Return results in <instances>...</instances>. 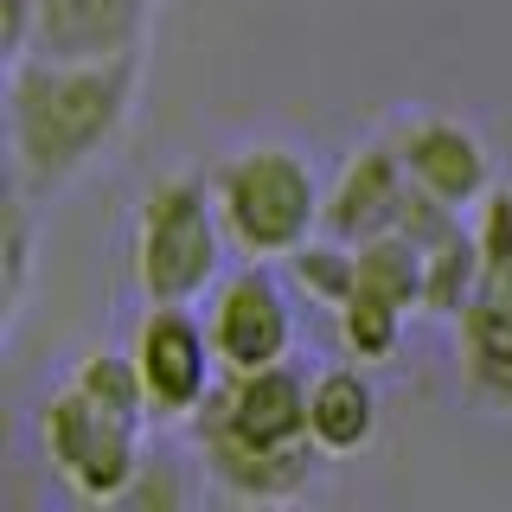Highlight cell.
Segmentation results:
<instances>
[{"label": "cell", "instance_id": "17", "mask_svg": "<svg viewBox=\"0 0 512 512\" xmlns=\"http://www.w3.org/2000/svg\"><path fill=\"white\" fill-rule=\"evenodd\" d=\"M64 384H77V391L90 397V404H103V410H116L128 416V423H148V384H141L135 372V352H116V346H90L84 359L71 365V378ZM154 429V423H148Z\"/></svg>", "mask_w": 512, "mask_h": 512}, {"label": "cell", "instance_id": "5", "mask_svg": "<svg viewBox=\"0 0 512 512\" xmlns=\"http://www.w3.org/2000/svg\"><path fill=\"white\" fill-rule=\"evenodd\" d=\"M39 448L58 487L84 506H128L141 468H148V423L90 404L77 384H58L39 410Z\"/></svg>", "mask_w": 512, "mask_h": 512}, {"label": "cell", "instance_id": "10", "mask_svg": "<svg viewBox=\"0 0 512 512\" xmlns=\"http://www.w3.org/2000/svg\"><path fill=\"white\" fill-rule=\"evenodd\" d=\"M308 384L295 365H256V372H224L212 404L199 416L218 429H231L237 442H256V448H301L314 442L308 436Z\"/></svg>", "mask_w": 512, "mask_h": 512}, {"label": "cell", "instance_id": "13", "mask_svg": "<svg viewBox=\"0 0 512 512\" xmlns=\"http://www.w3.org/2000/svg\"><path fill=\"white\" fill-rule=\"evenodd\" d=\"M365 372H372V365L346 359V365L314 372V384H308V436L327 461H352L378 442L384 404H378V384Z\"/></svg>", "mask_w": 512, "mask_h": 512}, {"label": "cell", "instance_id": "12", "mask_svg": "<svg viewBox=\"0 0 512 512\" xmlns=\"http://www.w3.org/2000/svg\"><path fill=\"white\" fill-rule=\"evenodd\" d=\"M160 0H39V58H122L148 52Z\"/></svg>", "mask_w": 512, "mask_h": 512}, {"label": "cell", "instance_id": "9", "mask_svg": "<svg viewBox=\"0 0 512 512\" xmlns=\"http://www.w3.org/2000/svg\"><path fill=\"white\" fill-rule=\"evenodd\" d=\"M192 448H199V468L205 480L237 506H295L308 500L314 474H320V448L301 442V448H256V442H237L231 429L192 416Z\"/></svg>", "mask_w": 512, "mask_h": 512}, {"label": "cell", "instance_id": "7", "mask_svg": "<svg viewBox=\"0 0 512 512\" xmlns=\"http://www.w3.org/2000/svg\"><path fill=\"white\" fill-rule=\"evenodd\" d=\"M205 327H212L224 372H256V365L295 359L301 320H295V288L276 276V263H237L224 269L218 288L205 295Z\"/></svg>", "mask_w": 512, "mask_h": 512}, {"label": "cell", "instance_id": "11", "mask_svg": "<svg viewBox=\"0 0 512 512\" xmlns=\"http://www.w3.org/2000/svg\"><path fill=\"white\" fill-rule=\"evenodd\" d=\"M404 199H410L404 154H397L391 135H372L340 160V173H333V186H327V218H320V231L346 237V244L384 237V231H397Z\"/></svg>", "mask_w": 512, "mask_h": 512}, {"label": "cell", "instance_id": "14", "mask_svg": "<svg viewBox=\"0 0 512 512\" xmlns=\"http://www.w3.org/2000/svg\"><path fill=\"white\" fill-rule=\"evenodd\" d=\"M429 269H423V320H448L455 327L461 308L474 301L480 288V269H487V256H480V237H474V218H461L448 237L423 250Z\"/></svg>", "mask_w": 512, "mask_h": 512}, {"label": "cell", "instance_id": "1", "mask_svg": "<svg viewBox=\"0 0 512 512\" xmlns=\"http://www.w3.org/2000/svg\"><path fill=\"white\" fill-rule=\"evenodd\" d=\"M148 52L122 58H13L7 64V167L32 205H52L128 135Z\"/></svg>", "mask_w": 512, "mask_h": 512}, {"label": "cell", "instance_id": "18", "mask_svg": "<svg viewBox=\"0 0 512 512\" xmlns=\"http://www.w3.org/2000/svg\"><path fill=\"white\" fill-rule=\"evenodd\" d=\"M32 269H39V205L20 186H7V237H0V308H7V333L26 314Z\"/></svg>", "mask_w": 512, "mask_h": 512}, {"label": "cell", "instance_id": "15", "mask_svg": "<svg viewBox=\"0 0 512 512\" xmlns=\"http://www.w3.org/2000/svg\"><path fill=\"white\" fill-rule=\"evenodd\" d=\"M423 269H429V256L416 237H404V231L365 237L359 244V295L391 301L404 314H423Z\"/></svg>", "mask_w": 512, "mask_h": 512}, {"label": "cell", "instance_id": "8", "mask_svg": "<svg viewBox=\"0 0 512 512\" xmlns=\"http://www.w3.org/2000/svg\"><path fill=\"white\" fill-rule=\"evenodd\" d=\"M391 141H397V154H404L410 180L423 186V192H436L442 205H455V212H474V205L500 186L487 135H480L474 122H461V116L410 109V116H397Z\"/></svg>", "mask_w": 512, "mask_h": 512}, {"label": "cell", "instance_id": "3", "mask_svg": "<svg viewBox=\"0 0 512 512\" xmlns=\"http://www.w3.org/2000/svg\"><path fill=\"white\" fill-rule=\"evenodd\" d=\"M224 256L237 250L224 237L212 180L180 167L154 173L135 205V231H128V269H135L141 301H192L199 308L224 276Z\"/></svg>", "mask_w": 512, "mask_h": 512}, {"label": "cell", "instance_id": "6", "mask_svg": "<svg viewBox=\"0 0 512 512\" xmlns=\"http://www.w3.org/2000/svg\"><path fill=\"white\" fill-rule=\"evenodd\" d=\"M135 372L148 384V423L154 429H192V416L212 404L224 365L212 346V327L192 301H148L128 333Z\"/></svg>", "mask_w": 512, "mask_h": 512}, {"label": "cell", "instance_id": "19", "mask_svg": "<svg viewBox=\"0 0 512 512\" xmlns=\"http://www.w3.org/2000/svg\"><path fill=\"white\" fill-rule=\"evenodd\" d=\"M404 327H410V314L391 308V301H372V295H352L346 308H333L340 352L359 359V365H391L397 346H404Z\"/></svg>", "mask_w": 512, "mask_h": 512}, {"label": "cell", "instance_id": "20", "mask_svg": "<svg viewBox=\"0 0 512 512\" xmlns=\"http://www.w3.org/2000/svg\"><path fill=\"white\" fill-rule=\"evenodd\" d=\"M32 39H39V0H0V52L32 58Z\"/></svg>", "mask_w": 512, "mask_h": 512}, {"label": "cell", "instance_id": "4", "mask_svg": "<svg viewBox=\"0 0 512 512\" xmlns=\"http://www.w3.org/2000/svg\"><path fill=\"white\" fill-rule=\"evenodd\" d=\"M468 218L487 269H480L474 301L455 320V365L474 410L512 416V186L500 180Z\"/></svg>", "mask_w": 512, "mask_h": 512}, {"label": "cell", "instance_id": "16", "mask_svg": "<svg viewBox=\"0 0 512 512\" xmlns=\"http://www.w3.org/2000/svg\"><path fill=\"white\" fill-rule=\"evenodd\" d=\"M288 282H295V295H308L314 308H346L352 295H359V244H346V237L333 231H314L308 244L288 256Z\"/></svg>", "mask_w": 512, "mask_h": 512}, {"label": "cell", "instance_id": "2", "mask_svg": "<svg viewBox=\"0 0 512 512\" xmlns=\"http://www.w3.org/2000/svg\"><path fill=\"white\" fill-rule=\"evenodd\" d=\"M237 256L250 263H288L327 218V186L295 141H244L205 167Z\"/></svg>", "mask_w": 512, "mask_h": 512}]
</instances>
